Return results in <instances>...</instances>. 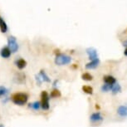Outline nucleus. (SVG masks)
I'll use <instances>...</instances> for the list:
<instances>
[{
  "mask_svg": "<svg viewBox=\"0 0 127 127\" xmlns=\"http://www.w3.org/2000/svg\"><path fill=\"white\" fill-rule=\"evenodd\" d=\"M28 95L26 93L22 92H17L12 95V100L14 104L18 105H24L26 102L28 101Z\"/></svg>",
  "mask_w": 127,
  "mask_h": 127,
  "instance_id": "f257e3e1",
  "label": "nucleus"
},
{
  "mask_svg": "<svg viewBox=\"0 0 127 127\" xmlns=\"http://www.w3.org/2000/svg\"><path fill=\"white\" fill-rule=\"evenodd\" d=\"M71 62V58L70 56H67L66 54H58L56 56L55 58V63L58 66H62V65H66L69 64Z\"/></svg>",
  "mask_w": 127,
  "mask_h": 127,
  "instance_id": "f03ea898",
  "label": "nucleus"
},
{
  "mask_svg": "<svg viewBox=\"0 0 127 127\" xmlns=\"http://www.w3.org/2000/svg\"><path fill=\"white\" fill-rule=\"evenodd\" d=\"M41 106L43 110L49 109V95L46 91H43L41 93Z\"/></svg>",
  "mask_w": 127,
  "mask_h": 127,
  "instance_id": "7ed1b4c3",
  "label": "nucleus"
},
{
  "mask_svg": "<svg viewBox=\"0 0 127 127\" xmlns=\"http://www.w3.org/2000/svg\"><path fill=\"white\" fill-rule=\"evenodd\" d=\"M8 48L10 49L12 52H16L18 49V42L16 41L15 37L13 36H10L8 38Z\"/></svg>",
  "mask_w": 127,
  "mask_h": 127,
  "instance_id": "20e7f679",
  "label": "nucleus"
},
{
  "mask_svg": "<svg viewBox=\"0 0 127 127\" xmlns=\"http://www.w3.org/2000/svg\"><path fill=\"white\" fill-rule=\"evenodd\" d=\"M87 53L89 57V59L91 61H93V60H95L97 59V52L96 50L93 47H89V48L87 49Z\"/></svg>",
  "mask_w": 127,
  "mask_h": 127,
  "instance_id": "39448f33",
  "label": "nucleus"
},
{
  "mask_svg": "<svg viewBox=\"0 0 127 127\" xmlns=\"http://www.w3.org/2000/svg\"><path fill=\"white\" fill-rule=\"evenodd\" d=\"M90 121L92 122V123H98V122H100L103 121V117L100 115V112H95V113H93L92 116H90Z\"/></svg>",
  "mask_w": 127,
  "mask_h": 127,
  "instance_id": "423d86ee",
  "label": "nucleus"
},
{
  "mask_svg": "<svg viewBox=\"0 0 127 127\" xmlns=\"http://www.w3.org/2000/svg\"><path fill=\"white\" fill-rule=\"evenodd\" d=\"M14 82L18 84H23L25 82V75L23 73H18L13 77Z\"/></svg>",
  "mask_w": 127,
  "mask_h": 127,
  "instance_id": "0eeeda50",
  "label": "nucleus"
},
{
  "mask_svg": "<svg viewBox=\"0 0 127 127\" xmlns=\"http://www.w3.org/2000/svg\"><path fill=\"white\" fill-rule=\"evenodd\" d=\"M117 113L121 117H127V105H120L117 109Z\"/></svg>",
  "mask_w": 127,
  "mask_h": 127,
  "instance_id": "6e6552de",
  "label": "nucleus"
},
{
  "mask_svg": "<svg viewBox=\"0 0 127 127\" xmlns=\"http://www.w3.org/2000/svg\"><path fill=\"white\" fill-rule=\"evenodd\" d=\"M11 51L10 49L8 48V47H3L0 51V55H1L2 57L3 58H8L9 57L11 56Z\"/></svg>",
  "mask_w": 127,
  "mask_h": 127,
  "instance_id": "1a4fd4ad",
  "label": "nucleus"
},
{
  "mask_svg": "<svg viewBox=\"0 0 127 127\" xmlns=\"http://www.w3.org/2000/svg\"><path fill=\"white\" fill-rule=\"evenodd\" d=\"M100 63V60L99 59H95V60H93V61H91L90 62L87 63L86 65V68L87 69H93V68H95L97 67L98 65Z\"/></svg>",
  "mask_w": 127,
  "mask_h": 127,
  "instance_id": "9d476101",
  "label": "nucleus"
},
{
  "mask_svg": "<svg viewBox=\"0 0 127 127\" xmlns=\"http://www.w3.org/2000/svg\"><path fill=\"white\" fill-rule=\"evenodd\" d=\"M15 63H16V66H18L19 69H23L24 67H26V66H27V62L23 58L17 60L15 62Z\"/></svg>",
  "mask_w": 127,
  "mask_h": 127,
  "instance_id": "9b49d317",
  "label": "nucleus"
},
{
  "mask_svg": "<svg viewBox=\"0 0 127 127\" xmlns=\"http://www.w3.org/2000/svg\"><path fill=\"white\" fill-rule=\"evenodd\" d=\"M104 81L105 84H109V85H114L116 83V78L112 76H105L104 77Z\"/></svg>",
  "mask_w": 127,
  "mask_h": 127,
  "instance_id": "f8f14e48",
  "label": "nucleus"
},
{
  "mask_svg": "<svg viewBox=\"0 0 127 127\" xmlns=\"http://www.w3.org/2000/svg\"><path fill=\"white\" fill-rule=\"evenodd\" d=\"M39 76H40V77L42 78V81H47V82H50V81H51V79L49 78V76L47 75L46 72H45V71H44L43 70H41V71H40Z\"/></svg>",
  "mask_w": 127,
  "mask_h": 127,
  "instance_id": "ddd939ff",
  "label": "nucleus"
},
{
  "mask_svg": "<svg viewBox=\"0 0 127 127\" xmlns=\"http://www.w3.org/2000/svg\"><path fill=\"white\" fill-rule=\"evenodd\" d=\"M82 91L85 93L87 94H89V95H92L93 93V88L90 86H83L82 87Z\"/></svg>",
  "mask_w": 127,
  "mask_h": 127,
  "instance_id": "4468645a",
  "label": "nucleus"
},
{
  "mask_svg": "<svg viewBox=\"0 0 127 127\" xmlns=\"http://www.w3.org/2000/svg\"><path fill=\"white\" fill-rule=\"evenodd\" d=\"M81 78L83 79L84 81H90L93 80V76L91 75L90 73H83L81 75Z\"/></svg>",
  "mask_w": 127,
  "mask_h": 127,
  "instance_id": "2eb2a0df",
  "label": "nucleus"
},
{
  "mask_svg": "<svg viewBox=\"0 0 127 127\" xmlns=\"http://www.w3.org/2000/svg\"><path fill=\"white\" fill-rule=\"evenodd\" d=\"M50 96L52 98H56V97H59L61 96V92L57 89H54L52 91L51 94H50Z\"/></svg>",
  "mask_w": 127,
  "mask_h": 127,
  "instance_id": "dca6fc26",
  "label": "nucleus"
},
{
  "mask_svg": "<svg viewBox=\"0 0 127 127\" xmlns=\"http://www.w3.org/2000/svg\"><path fill=\"white\" fill-rule=\"evenodd\" d=\"M41 105H40V102L39 101H35V102H32V103H30L29 104V107L32 108L33 110H38L40 108Z\"/></svg>",
  "mask_w": 127,
  "mask_h": 127,
  "instance_id": "f3484780",
  "label": "nucleus"
},
{
  "mask_svg": "<svg viewBox=\"0 0 127 127\" xmlns=\"http://www.w3.org/2000/svg\"><path fill=\"white\" fill-rule=\"evenodd\" d=\"M111 91L114 94H116V93H118L121 91V87L119 85V84H115V85H113V87H112Z\"/></svg>",
  "mask_w": 127,
  "mask_h": 127,
  "instance_id": "a211bd4d",
  "label": "nucleus"
},
{
  "mask_svg": "<svg viewBox=\"0 0 127 127\" xmlns=\"http://www.w3.org/2000/svg\"><path fill=\"white\" fill-rule=\"evenodd\" d=\"M113 85H109V84H105L101 87V91L102 92H108L110 90H112Z\"/></svg>",
  "mask_w": 127,
  "mask_h": 127,
  "instance_id": "6ab92c4d",
  "label": "nucleus"
},
{
  "mask_svg": "<svg viewBox=\"0 0 127 127\" xmlns=\"http://www.w3.org/2000/svg\"><path fill=\"white\" fill-rule=\"evenodd\" d=\"M8 90L7 89L6 87H0V96L6 95L7 93H8Z\"/></svg>",
  "mask_w": 127,
  "mask_h": 127,
  "instance_id": "aec40b11",
  "label": "nucleus"
},
{
  "mask_svg": "<svg viewBox=\"0 0 127 127\" xmlns=\"http://www.w3.org/2000/svg\"><path fill=\"white\" fill-rule=\"evenodd\" d=\"M0 30H1L2 32H6L7 31H8V26H7L5 22L1 25V27H0Z\"/></svg>",
  "mask_w": 127,
  "mask_h": 127,
  "instance_id": "412c9836",
  "label": "nucleus"
},
{
  "mask_svg": "<svg viewBox=\"0 0 127 127\" xmlns=\"http://www.w3.org/2000/svg\"><path fill=\"white\" fill-rule=\"evenodd\" d=\"M36 80H37V82L38 85H41V83H42V78L40 77V76H39V75H37V76H36Z\"/></svg>",
  "mask_w": 127,
  "mask_h": 127,
  "instance_id": "4be33fe9",
  "label": "nucleus"
},
{
  "mask_svg": "<svg viewBox=\"0 0 127 127\" xmlns=\"http://www.w3.org/2000/svg\"><path fill=\"white\" fill-rule=\"evenodd\" d=\"M4 23V21H3V19L2 18V17L0 16V27H1V25L3 24V23Z\"/></svg>",
  "mask_w": 127,
  "mask_h": 127,
  "instance_id": "5701e85b",
  "label": "nucleus"
},
{
  "mask_svg": "<svg viewBox=\"0 0 127 127\" xmlns=\"http://www.w3.org/2000/svg\"><path fill=\"white\" fill-rule=\"evenodd\" d=\"M123 46H125V47H127V40H126V41H125V42H123Z\"/></svg>",
  "mask_w": 127,
  "mask_h": 127,
  "instance_id": "b1692460",
  "label": "nucleus"
},
{
  "mask_svg": "<svg viewBox=\"0 0 127 127\" xmlns=\"http://www.w3.org/2000/svg\"><path fill=\"white\" fill-rule=\"evenodd\" d=\"M124 53H125V55H126V56L127 57V47H126V50H125Z\"/></svg>",
  "mask_w": 127,
  "mask_h": 127,
  "instance_id": "393cba45",
  "label": "nucleus"
}]
</instances>
